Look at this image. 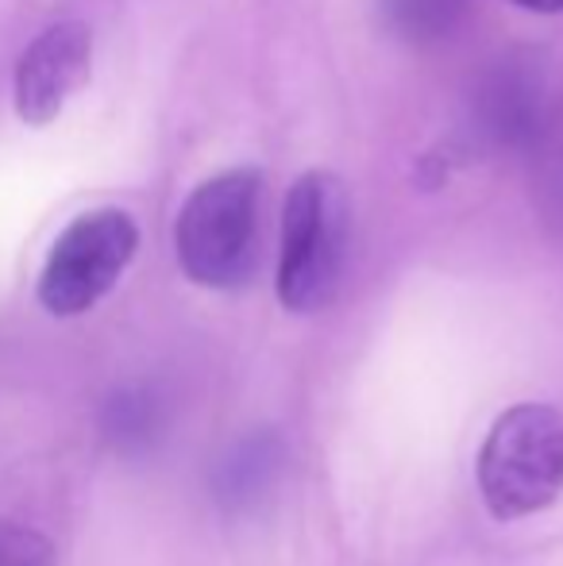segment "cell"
I'll return each mask as SVG.
<instances>
[{
	"mask_svg": "<svg viewBox=\"0 0 563 566\" xmlns=\"http://www.w3.org/2000/svg\"><path fill=\"white\" fill-rule=\"evenodd\" d=\"M352 205L336 174L309 170L293 181L282 209L279 301L290 313H321L336 297L347 266Z\"/></svg>",
	"mask_w": 563,
	"mask_h": 566,
	"instance_id": "6da1fadb",
	"label": "cell"
},
{
	"mask_svg": "<svg viewBox=\"0 0 563 566\" xmlns=\"http://www.w3.org/2000/svg\"><path fill=\"white\" fill-rule=\"evenodd\" d=\"M479 493L498 521H525L563 493V412L521 401L490 424L479 448Z\"/></svg>",
	"mask_w": 563,
	"mask_h": 566,
	"instance_id": "7a4b0ae2",
	"label": "cell"
},
{
	"mask_svg": "<svg viewBox=\"0 0 563 566\" xmlns=\"http://www.w3.org/2000/svg\"><path fill=\"white\" fill-rule=\"evenodd\" d=\"M259 193L256 170H228L189 193L174 224V247L189 282L205 290H236L259 259Z\"/></svg>",
	"mask_w": 563,
	"mask_h": 566,
	"instance_id": "3957f363",
	"label": "cell"
},
{
	"mask_svg": "<svg viewBox=\"0 0 563 566\" xmlns=\"http://www.w3.org/2000/svg\"><path fill=\"white\" fill-rule=\"evenodd\" d=\"M139 251V228L124 209H93L54 239L39 274V305L51 316H82L113 293Z\"/></svg>",
	"mask_w": 563,
	"mask_h": 566,
	"instance_id": "277c9868",
	"label": "cell"
},
{
	"mask_svg": "<svg viewBox=\"0 0 563 566\" xmlns=\"http://www.w3.org/2000/svg\"><path fill=\"white\" fill-rule=\"evenodd\" d=\"M93 70V31L82 20H62L35 35L20 54L12 77L15 116L31 127H46L62 116L66 101L90 82Z\"/></svg>",
	"mask_w": 563,
	"mask_h": 566,
	"instance_id": "5b68a950",
	"label": "cell"
},
{
	"mask_svg": "<svg viewBox=\"0 0 563 566\" xmlns=\"http://www.w3.org/2000/svg\"><path fill=\"white\" fill-rule=\"evenodd\" d=\"M479 135L494 147H525L544 127V82L529 62H502L494 74L482 77L475 97Z\"/></svg>",
	"mask_w": 563,
	"mask_h": 566,
	"instance_id": "8992f818",
	"label": "cell"
},
{
	"mask_svg": "<svg viewBox=\"0 0 563 566\" xmlns=\"http://www.w3.org/2000/svg\"><path fill=\"white\" fill-rule=\"evenodd\" d=\"M279 451L282 448L271 432L248 436L240 448L228 451L217 470V478H212L220 501H225V505H243V501L256 497V493L274 478V470H279Z\"/></svg>",
	"mask_w": 563,
	"mask_h": 566,
	"instance_id": "52a82bcc",
	"label": "cell"
},
{
	"mask_svg": "<svg viewBox=\"0 0 563 566\" xmlns=\"http://www.w3.org/2000/svg\"><path fill=\"white\" fill-rule=\"evenodd\" d=\"M471 0H383V15L406 43H440L463 23Z\"/></svg>",
	"mask_w": 563,
	"mask_h": 566,
	"instance_id": "ba28073f",
	"label": "cell"
},
{
	"mask_svg": "<svg viewBox=\"0 0 563 566\" xmlns=\"http://www.w3.org/2000/svg\"><path fill=\"white\" fill-rule=\"evenodd\" d=\"M105 432L116 448H147L158 432V405L143 389H121L105 405Z\"/></svg>",
	"mask_w": 563,
	"mask_h": 566,
	"instance_id": "9c48e42d",
	"label": "cell"
},
{
	"mask_svg": "<svg viewBox=\"0 0 563 566\" xmlns=\"http://www.w3.org/2000/svg\"><path fill=\"white\" fill-rule=\"evenodd\" d=\"M54 544L39 528L0 521V566H54Z\"/></svg>",
	"mask_w": 563,
	"mask_h": 566,
	"instance_id": "30bf717a",
	"label": "cell"
},
{
	"mask_svg": "<svg viewBox=\"0 0 563 566\" xmlns=\"http://www.w3.org/2000/svg\"><path fill=\"white\" fill-rule=\"evenodd\" d=\"M513 4L525 8V12H544V15L563 12V0H513Z\"/></svg>",
	"mask_w": 563,
	"mask_h": 566,
	"instance_id": "8fae6325",
	"label": "cell"
}]
</instances>
